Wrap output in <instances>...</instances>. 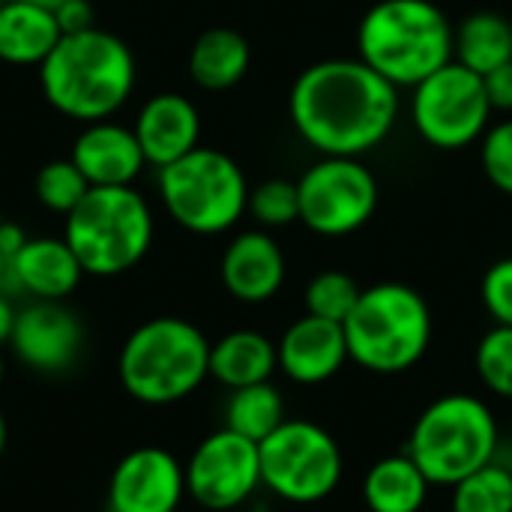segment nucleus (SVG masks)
<instances>
[{
  "instance_id": "obj_41",
  "label": "nucleus",
  "mask_w": 512,
  "mask_h": 512,
  "mask_svg": "<svg viewBox=\"0 0 512 512\" xmlns=\"http://www.w3.org/2000/svg\"><path fill=\"white\" fill-rule=\"evenodd\" d=\"M3 222H6V219H3V216H0V225H3Z\"/></svg>"
},
{
  "instance_id": "obj_5",
  "label": "nucleus",
  "mask_w": 512,
  "mask_h": 512,
  "mask_svg": "<svg viewBox=\"0 0 512 512\" xmlns=\"http://www.w3.org/2000/svg\"><path fill=\"white\" fill-rule=\"evenodd\" d=\"M348 357L372 375L414 369L432 342V312L423 294L402 282H381L360 294L348 315Z\"/></svg>"
},
{
  "instance_id": "obj_17",
  "label": "nucleus",
  "mask_w": 512,
  "mask_h": 512,
  "mask_svg": "<svg viewBox=\"0 0 512 512\" xmlns=\"http://www.w3.org/2000/svg\"><path fill=\"white\" fill-rule=\"evenodd\" d=\"M90 186H132L147 159L135 138V129L114 120H96L81 129L69 156Z\"/></svg>"
},
{
  "instance_id": "obj_33",
  "label": "nucleus",
  "mask_w": 512,
  "mask_h": 512,
  "mask_svg": "<svg viewBox=\"0 0 512 512\" xmlns=\"http://www.w3.org/2000/svg\"><path fill=\"white\" fill-rule=\"evenodd\" d=\"M54 18L60 24V33L63 36H72V33H84L90 27H96V15H93V6L90 0H63L57 9H54Z\"/></svg>"
},
{
  "instance_id": "obj_2",
  "label": "nucleus",
  "mask_w": 512,
  "mask_h": 512,
  "mask_svg": "<svg viewBox=\"0 0 512 512\" xmlns=\"http://www.w3.org/2000/svg\"><path fill=\"white\" fill-rule=\"evenodd\" d=\"M45 99L66 117L81 123L108 120L135 90L132 48L99 27L60 36L39 66Z\"/></svg>"
},
{
  "instance_id": "obj_35",
  "label": "nucleus",
  "mask_w": 512,
  "mask_h": 512,
  "mask_svg": "<svg viewBox=\"0 0 512 512\" xmlns=\"http://www.w3.org/2000/svg\"><path fill=\"white\" fill-rule=\"evenodd\" d=\"M24 243H27V234L15 222L0 225V258H15Z\"/></svg>"
},
{
  "instance_id": "obj_22",
  "label": "nucleus",
  "mask_w": 512,
  "mask_h": 512,
  "mask_svg": "<svg viewBox=\"0 0 512 512\" xmlns=\"http://www.w3.org/2000/svg\"><path fill=\"white\" fill-rule=\"evenodd\" d=\"M429 477L408 453L378 459L363 480V501L369 512H420L429 501Z\"/></svg>"
},
{
  "instance_id": "obj_12",
  "label": "nucleus",
  "mask_w": 512,
  "mask_h": 512,
  "mask_svg": "<svg viewBox=\"0 0 512 512\" xmlns=\"http://www.w3.org/2000/svg\"><path fill=\"white\" fill-rule=\"evenodd\" d=\"M183 468L186 495L204 510H237L264 486L258 444L225 426L207 435Z\"/></svg>"
},
{
  "instance_id": "obj_39",
  "label": "nucleus",
  "mask_w": 512,
  "mask_h": 512,
  "mask_svg": "<svg viewBox=\"0 0 512 512\" xmlns=\"http://www.w3.org/2000/svg\"><path fill=\"white\" fill-rule=\"evenodd\" d=\"M3 372H6V363H3V354H0V381H3Z\"/></svg>"
},
{
  "instance_id": "obj_37",
  "label": "nucleus",
  "mask_w": 512,
  "mask_h": 512,
  "mask_svg": "<svg viewBox=\"0 0 512 512\" xmlns=\"http://www.w3.org/2000/svg\"><path fill=\"white\" fill-rule=\"evenodd\" d=\"M6 441H9V429H6V417H3V411H0V456H3V450H6Z\"/></svg>"
},
{
  "instance_id": "obj_40",
  "label": "nucleus",
  "mask_w": 512,
  "mask_h": 512,
  "mask_svg": "<svg viewBox=\"0 0 512 512\" xmlns=\"http://www.w3.org/2000/svg\"><path fill=\"white\" fill-rule=\"evenodd\" d=\"M510 444H512V417H510Z\"/></svg>"
},
{
  "instance_id": "obj_11",
  "label": "nucleus",
  "mask_w": 512,
  "mask_h": 512,
  "mask_svg": "<svg viewBox=\"0 0 512 512\" xmlns=\"http://www.w3.org/2000/svg\"><path fill=\"white\" fill-rule=\"evenodd\" d=\"M300 222L321 237H345L360 231L378 207L375 174L351 156H327L315 162L297 183Z\"/></svg>"
},
{
  "instance_id": "obj_3",
  "label": "nucleus",
  "mask_w": 512,
  "mask_h": 512,
  "mask_svg": "<svg viewBox=\"0 0 512 512\" xmlns=\"http://www.w3.org/2000/svg\"><path fill=\"white\" fill-rule=\"evenodd\" d=\"M360 60L396 87H417L453 60V27L432 0H381L357 30Z\"/></svg>"
},
{
  "instance_id": "obj_27",
  "label": "nucleus",
  "mask_w": 512,
  "mask_h": 512,
  "mask_svg": "<svg viewBox=\"0 0 512 512\" xmlns=\"http://www.w3.org/2000/svg\"><path fill=\"white\" fill-rule=\"evenodd\" d=\"M474 369L492 396L512 402V327L495 324L483 333L474 351Z\"/></svg>"
},
{
  "instance_id": "obj_31",
  "label": "nucleus",
  "mask_w": 512,
  "mask_h": 512,
  "mask_svg": "<svg viewBox=\"0 0 512 512\" xmlns=\"http://www.w3.org/2000/svg\"><path fill=\"white\" fill-rule=\"evenodd\" d=\"M480 156H483V171L489 183L498 192L512 195V120L486 129Z\"/></svg>"
},
{
  "instance_id": "obj_4",
  "label": "nucleus",
  "mask_w": 512,
  "mask_h": 512,
  "mask_svg": "<svg viewBox=\"0 0 512 512\" xmlns=\"http://www.w3.org/2000/svg\"><path fill=\"white\" fill-rule=\"evenodd\" d=\"M117 375L135 402L177 405L210 378V342L183 318L144 321L123 342Z\"/></svg>"
},
{
  "instance_id": "obj_15",
  "label": "nucleus",
  "mask_w": 512,
  "mask_h": 512,
  "mask_svg": "<svg viewBox=\"0 0 512 512\" xmlns=\"http://www.w3.org/2000/svg\"><path fill=\"white\" fill-rule=\"evenodd\" d=\"M279 369L288 381L303 387H318L342 372L348 357L345 327L318 315L297 318L276 345Z\"/></svg>"
},
{
  "instance_id": "obj_13",
  "label": "nucleus",
  "mask_w": 512,
  "mask_h": 512,
  "mask_svg": "<svg viewBox=\"0 0 512 512\" xmlns=\"http://www.w3.org/2000/svg\"><path fill=\"white\" fill-rule=\"evenodd\" d=\"M186 498V468L162 447L126 453L108 480V512H177Z\"/></svg>"
},
{
  "instance_id": "obj_14",
  "label": "nucleus",
  "mask_w": 512,
  "mask_h": 512,
  "mask_svg": "<svg viewBox=\"0 0 512 512\" xmlns=\"http://www.w3.org/2000/svg\"><path fill=\"white\" fill-rule=\"evenodd\" d=\"M84 345V327L63 300H33L15 315L9 336L12 354L33 372L57 375L75 366Z\"/></svg>"
},
{
  "instance_id": "obj_9",
  "label": "nucleus",
  "mask_w": 512,
  "mask_h": 512,
  "mask_svg": "<svg viewBox=\"0 0 512 512\" xmlns=\"http://www.w3.org/2000/svg\"><path fill=\"white\" fill-rule=\"evenodd\" d=\"M261 483L288 504L312 507L327 501L345 474L339 441L312 420H285L258 444Z\"/></svg>"
},
{
  "instance_id": "obj_10",
  "label": "nucleus",
  "mask_w": 512,
  "mask_h": 512,
  "mask_svg": "<svg viewBox=\"0 0 512 512\" xmlns=\"http://www.w3.org/2000/svg\"><path fill=\"white\" fill-rule=\"evenodd\" d=\"M414 126L438 150H462L486 135L492 102L483 75L450 60L414 87Z\"/></svg>"
},
{
  "instance_id": "obj_30",
  "label": "nucleus",
  "mask_w": 512,
  "mask_h": 512,
  "mask_svg": "<svg viewBox=\"0 0 512 512\" xmlns=\"http://www.w3.org/2000/svg\"><path fill=\"white\" fill-rule=\"evenodd\" d=\"M261 225L267 228H285L300 219V192L291 180H264L255 189H249V207H246Z\"/></svg>"
},
{
  "instance_id": "obj_28",
  "label": "nucleus",
  "mask_w": 512,
  "mask_h": 512,
  "mask_svg": "<svg viewBox=\"0 0 512 512\" xmlns=\"http://www.w3.org/2000/svg\"><path fill=\"white\" fill-rule=\"evenodd\" d=\"M33 189H36V198L42 207L69 216L93 186L87 183V177L81 174V168L72 159H54L39 168Z\"/></svg>"
},
{
  "instance_id": "obj_8",
  "label": "nucleus",
  "mask_w": 512,
  "mask_h": 512,
  "mask_svg": "<svg viewBox=\"0 0 512 512\" xmlns=\"http://www.w3.org/2000/svg\"><path fill=\"white\" fill-rule=\"evenodd\" d=\"M159 195L168 216L192 234H222L249 207V186L240 165L213 147H195L159 168Z\"/></svg>"
},
{
  "instance_id": "obj_7",
  "label": "nucleus",
  "mask_w": 512,
  "mask_h": 512,
  "mask_svg": "<svg viewBox=\"0 0 512 512\" xmlns=\"http://www.w3.org/2000/svg\"><path fill=\"white\" fill-rule=\"evenodd\" d=\"M63 240L90 276H117L144 261L153 213L132 186H93L66 216Z\"/></svg>"
},
{
  "instance_id": "obj_20",
  "label": "nucleus",
  "mask_w": 512,
  "mask_h": 512,
  "mask_svg": "<svg viewBox=\"0 0 512 512\" xmlns=\"http://www.w3.org/2000/svg\"><path fill=\"white\" fill-rule=\"evenodd\" d=\"M60 36L54 9L27 0L0 3V60L15 66H42Z\"/></svg>"
},
{
  "instance_id": "obj_24",
  "label": "nucleus",
  "mask_w": 512,
  "mask_h": 512,
  "mask_svg": "<svg viewBox=\"0 0 512 512\" xmlns=\"http://www.w3.org/2000/svg\"><path fill=\"white\" fill-rule=\"evenodd\" d=\"M453 57L477 75L512 60V21L498 12H474L453 33Z\"/></svg>"
},
{
  "instance_id": "obj_6",
  "label": "nucleus",
  "mask_w": 512,
  "mask_h": 512,
  "mask_svg": "<svg viewBox=\"0 0 512 512\" xmlns=\"http://www.w3.org/2000/svg\"><path fill=\"white\" fill-rule=\"evenodd\" d=\"M498 447L501 426L489 402L468 393H447L417 417L405 453L432 486L453 489L477 468L495 462Z\"/></svg>"
},
{
  "instance_id": "obj_23",
  "label": "nucleus",
  "mask_w": 512,
  "mask_h": 512,
  "mask_svg": "<svg viewBox=\"0 0 512 512\" xmlns=\"http://www.w3.org/2000/svg\"><path fill=\"white\" fill-rule=\"evenodd\" d=\"M252 48L231 27L204 30L189 51V75L204 90H228L249 72Z\"/></svg>"
},
{
  "instance_id": "obj_26",
  "label": "nucleus",
  "mask_w": 512,
  "mask_h": 512,
  "mask_svg": "<svg viewBox=\"0 0 512 512\" xmlns=\"http://www.w3.org/2000/svg\"><path fill=\"white\" fill-rule=\"evenodd\" d=\"M450 512H512V471L489 462L459 480L450 495Z\"/></svg>"
},
{
  "instance_id": "obj_32",
  "label": "nucleus",
  "mask_w": 512,
  "mask_h": 512,
  "mask_svg": "<svg viewBox=\"0 0 512 512\" xmlns=\"http://www.w3.org/2000/svg\"><path fill=\"white\" fill-rule=\"evenodd\" d=\"M480 297L495 324L512 327V258H501L486 270Z\"/></svg>"
},
{
  "instance_id": "obj_38",
  "label": "nucleus",
  "mask_w": 512,
  "mask_h": 512,
  "mask_svg": "<svg viewBox=\"0 0 512 512\" xmlns=\"http://www.w3.org/2000/svg\"><path fill=\"white\" fill-rule=\"evenodd\" d=\"M27 3H36V6H45V9H57L63 0H27Z\"/></svg>"
},
{
  "instance_id": "obj_36",
  "label": "nucleus",
  "mask_w": 512,
  "mask_h": 512,
  "mask_svg": "<svg viewBox=\"0 0 512 512\" xmlns=\"http://www.w3.org/2000/svg\"><path fill=\"white\" fill-rule=\"evenodd\" d=\"M15 315L18 309L12 306V297L0 294V345H9L12 327H15Z\"/></svg>"
},
{
  "instance_id": "obj_1",
  "label": "nucleus",
  "mask_w": 512,
  "mask_h": 512,
  "mask_svg": "<svg viewBox=\"0 0 512 512\" xmlns=\"http://www.w3.org/2000/svg\"><path fill=\"white\" fill-rule=\"evenodd\" d=\"M291 123L324 156H363L396 126L399 93L363 60H321L291 87Z\"/></svg>"
},
{
  "instance_id": "obj_34",
  "label": "nucleus",
  "mask_w": 512,
  "mask_h": 512,
  "mask_svg": "<svg viewBox=\"0 0 512 512\" xmlns=\"http://www.w3.org/2000/svg\"><path fill=\"white\" fill-rule=\"evenodd\" d=\"M492 111H512V60L501 63L498 69H492L489 75H483Z\"/></svg>"
},
{
  "instance_id": "obj_21",
  "label": "nucleus",
  "mask_w": 512,
  "mask_h": 512,
  "mask_svg": "<svg viewBox=\"0 0 512 512\" xmlns=\"http://www.w3.org/2000/svg\"><path fill=\"white\" fill-rule=\"evenodd\" d=\"M276 369V345L258 330H234L210 345V378L228 390L264 384Z\"/></svg>"
},
{
  "instance_id": "obj_18",
  "label": "nucleus",
  "mask_w": 512,
  "mask_h": 512,
  "mask_svg": "<svg viewBox=\"0 0 512 512\" xmlns=\"http://www.w3.org/2000/svg\"><path fill=\"white\" fill-rule=\"evenodd\" d=\"M222 285L240 303H267L285 282V255L264 231L237 234L222 255Z\"/></svg>"
},
{
  "instance_id": "obj_29",
  "label": "nucleus",
  "mask_w": 512,
  "mask_h": 512,
  "mask_svg": "<svg viewBox=\"0 0 512 512\" xmlns=\"http://www.w3.org/2000/svg\"><path fill=\"white\" fill-rule=\"evenodd\" d=\"M363 288L342 270H324L306 285V312L345 324L348 315L354 312Z\"/></svg>"
},
{
  "instance_id": "obj_16",
  "label": "nucleus",
  "mask_w": 512,
  "mask_h": 512,
  "mask_svg": "<svg viewBox=\"0 0 512 512\" xmlns=\"http://www.w3.org/2000/svg\"><path fill=\"white\" fill-rule=\"evenodd\" d=\"M135 138L147 165L165 168L186 153H192L201 138L198 108L180 93H156L150 96L135 117Z\"/></svg>"
},
{
  "instance_id": "obj_25",
  "label": "nucleus",
  "mask_w": 512,
  "mask_h": 512,
  "mask_svg": "<svg viewBox=\"0 0 512 512\" xmlns=\"http://www.w3.org/2000/svg\"><path fill=\"white\" fill-rule=\"evenodd\" d=\"M285 402L282 393L264 381L252 387L231 390L228 405H225V429L261 444L267 435H273L285 423Z\"/></svg>"
},
{
  "instance_id": "obj_19",
  "label": "nucleus",
  "mask_w": 512,
  "mask_h": 512,
  "mask_svg": "<svg viewBox=\"0 0 512 512\" xmlns=\"http://www.w3.org/2000/svg\"><path fill=\"white\" fill-rule=\"evenodd\" d=\"M15 276L21 294L33 300H66L78 288L84 267L66 240L27 237V243L15 255Z\"/></svg>"
}]
</instances>
